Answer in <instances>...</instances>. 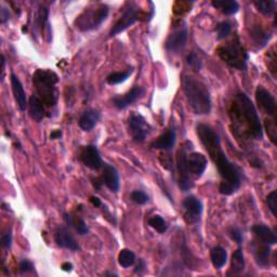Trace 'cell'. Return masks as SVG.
I'll list each match as a JSON object with an SVG mask.
<instances>
[{
    "label": "cell",
    "instance_id": "37",
    "mask_svg": "<svg viewBox=\"0 0 277 277\" xmlns=\"http://www.w3.org/2000/svg\"><path fill=\"white\" fill-rule=\"evenodd\" d=\"M276 119H272V120H266L265 121V129L267 135H269L270 139L272 140V142L276 143V139H277V129H276V123H275Z\"/></svg>",
    "mask_w": 277,
    "mask_h": 277
},
{
    "label": "cell",
    "instance_id": "3",
    "mask_svg": "<svg viewBox=\"0 0 277 277\" xmlns=\"http://www.w3.org/2000/svg\"><path fill=\"white\" fill-rule=\"evenodd\" d=\"M183 90L189 108L196 115H207L211 111V98L206 86L190 76H184Z\"/></svg>",
    "mask_w": 277,
    "mask_h": 277
},
{
    "label": "cell",
    "instance_id": "40",
    "mask_svg": "<svg viewBox=\"0 0 277 277\" xmlns=\"http://www.w3.org/2000/svg\"><path fill=\"white\" fill-rule=\"evenodd\" d=\"M0 243H2V246L4 248H6V249H9V248L11 247V245H12V235H11L10 231L3 234L2 240H0Z\"/></svg>",
    "mask_w": 277,
    "mask_h": 277
},
{
    "label": "cell",
    "instance_id": "8",
    "mask_svg": "<svg viewBox=\"0 0 277 277\" xmlns=\"http://www.w3.org/2000/svg\"><path fill=\"white\" fill-rule=\"evenodd\" d=\"M187 40V26L185 23L178 24L166 40V49L171 53H179L184 49Z\"/></svg>",
    "mask_w": 277,
    "mask_h": 277
},
{
    "label": "cell",
    "instance_id": "38",
    "mask_svg": "<svg viewBox=\"0 0 277 277\" xmlns=\"http://www.w3.org/2000/svg\"><path fill=\"white\" fill-rule=\"evenodd\" d=\"M266 58H269V62H267V65H269V70L271 71L272 75L274 77H276V52L274 48L269 51V53L266 54Z\"/></svg>",
    "mask_w": 277,
    "mask_h": 277
},
{
    "label": "cell",
    "instance_id": "35",
    "mask_svg": "<svg viewBox=\"0 0 277 277\" xmlns=\"http://www.w3.org/2000/svg\"><path fill=\"white\" fill-rule=\"evenodd\" d=\"M186 62L190 69L195 72H199L202 70V61H200L199 56L195 52H190L186 56Z\"/></svg>",
    "mask_w": 277,
    "mask_h": 277
},
{
    "label": "cell",
    "instance_id": "4",
    "mask_svg": "<svg viewBox=\"0 0 277 277\" xmlns=\"http://www.w3.org/2000/svg\"><path fill=\"white\" fill-rule=\"evenodd\" d=\"M59 76L50 70H37L33 75L34 87L39 95V99L47 106H54L58 102L59 91L56 83Z\"/></svg>",
    "mask_w": 277,
    "mask_h": 277
},
{
    "label": "cell",
    "instance_id": "25",
    "mask_svg": "<svg viewBox=\"0 0 277 277\" xmlns=\"http://www.w3.org/2000/svg\"><path fill=\"white\" fill-rule=\"evenodd\" d=\"M250 37L254 45H257L261 49L271 39V33L266 32L264 28L259 25H254L250 30Z\"/></svg>",
    "mask_w": 277,
    "mask_h": 277
},
{
    "label": "cell",
    "instance_id": "34",
    "mask_svg": "<svg viewBox=\"0 0 277 277\" xmlns=\"http://www.w3.org/2000/svg\"><path fill=\"white\" fill-rule=\"evenodd\" d=\"M216 31H217L219 39H224V38H226L232 32V23L227 21L219 23L217 25Z\"/></svg>",
    "mask_w": 277,
    "mask_h": 277
},
{
    "label": "cell",
    "instance_id": "29",
    "mask_svg": "<svg viewBox=\"0 0 277 277\" xmlns=\"http://www.w3.org/2000/svg\"><path fill=\"white\" fill-rule=\"evenodd\" d=\"M245 269V259L243 249L240 247L236 251H234L231 259V271L233 274H241Z\"/></svg>",
    "mask_w": 277,
    "mask_h": 277
},
{
    "label": "cell",
    "instance_id": "20",
    "mask_svg": "<svg viewBox=\"0 0 277 277\" xmlns=\"http://www.w3.org/2000/svg\"><path fill=\"white\" fill-rule=\"evenodd\" d=\"M176 131L175 129H168L162 135H160L154 142H152L151 146L155 150L168 151L173 148L176 143Z\"/></svg>",
    "mask_w": 277,
    "mask_h": 277
},
{
    "label": "cell",
    "instance_id": "1",
    "mask_svg": "<svg viewBox=\"0 0 277 277\" xmlns=\"http://www.w3.org/2000/svg\"><path fill=\"white\" fill-rule=\"evenodd\" d=\"M197 136L203 143L210 158L216 164L219 175L221 177L219 190L222 195H232L241 186V173L235 164L228 160L222 150L220 137L215 130L205 123H199L196 127Z\"/></svg>",
    "mask_w": 277,
    "mask_h": 277
},
{
    "label": "cell",
    "instance_id": "17",
    "mask_svg": "<svg viewBox=\"0 0 277 277\" xmlns=\"http://www.w3.org/2000/svg\"><path fill=\"white\" fill-rule=\"evenodd\" d=\"M103 183L108 186L112 192L117 193L119 190L120 182H119V175L116 168L109 164L103 165Z\"/></svg>",
    "mask_w": 277,
    "mask_h": 277
},
{
    "label": "cell",
    "instance_id": "47",
    "mask_svg": "<svg viewBox=\"0 0 277 277\" xmlns=\"http://www.w3.org/2000/svg\"><path fill=\"white\" fill-rule=\"evenodd\" d=\"M62 137V132L59 131V130H55L51 133V139L52 140H55V139H59Z\"/></svg>",
    "mask_w": 277,
    "mask_h": 277
},
{
    "label": "cell",
    "instance_id": "5",
    "mask_svg": "<svg viewBox=\"0 0 277 277\" xmlns=\"http://www.w3.org/2000/svg\"><path fill=\"white\" fill-rule=\"evenodd\" d=\"M218 54L221 60L231 68L240 71L246 70L247 61L249 56H248V53L243 47L238 36H235L228 44L220 47L218 49Z\"/></svg>",
    "mask_w": 277,
    "mask_h": 277
},
{
    "label": "cell",
    "instance_id": "9",
    "mask_svg": "<svg viewBox=\"0 0 277 277\" xmlns=\"http://www.w3.org/2000/svg\"><path fill=\"white\" fill-rule=\"evenodd\" d=\"M177 168L179 173V184L180 187L184 192H187L188 189L193 187L192 179H190V174L187 166V154L186 148L183 146L181 147L177 155Z\"/></svg>",
    "mask_w": 277,
    "mask_h": 277
},
{
    "label": "cell",
    "instance_id": "48",
    "mask_svg": "<svg viewBox=\"0 0 277 277\" xmlns=\"http://www.w3.org/2000/svg\"><path fill=\"white\" fill-rule=\"evenodd\" d=\"M102 184H103V182H101V180H100V179H95V180H93V185H94V187L97 188V189H100Z\"/></svg>",
    "mask_w": 277,
    "mask_h": 277
},
{
    "label": "cell",
    "instance_id": "10",
    "mask_svg": "<svg viewBox=\"0 0 277 277\" xmlns=\"http://www.w3.org/2000/svg\"><path fill=\"white\" fill-rule=\"evenodd\" d=\"M129 132L133 141L143 143L151 132V127L144 117L133 114L129 118Z\"/></svg>",
    "mask_w": 277,
    "mask_h": 277
},
{
    "label": "cell",
    "instance_id": "14",
    "mask_svg": "<svg viewBox=\"0 0 277 277\" xmlns=\"http://www.w3.org/2000/svg\"><path fill=\"white\" fill-rule=\"evenodd\" d=\"M55 243L59 247L65 248L72 251L79 250V245L76 242L75 237L72 235L71 231L65 226H59L55 232Z\"/></svg>",
    "mask_w": 277,
    "mask_h": 277
},
{
    "label": "cell",
    "instance_id": "43",
    "mask_svg": "<svg viewBox=\"0 0 277 277\" xmlns=\"http://www.w3.org/2000/svg\"><path fill=\"white\" fill-rule=\"evenodd\" d=\"M11 18V13L10 11H9V9L6 8V7H2V9H0V20H2V23L5 24L7 22L10 21Z\"/></svg>",
    "mask_w": 277,
    "mask_h": 277
},
{
    "label": "cell",
    "instance_id": "33",
    "mask_svg": "<svg viewBox=\"0 0 277 277\" xmlns=\"http://www.w3.org/2000/svg\"><path fill=\"white\" fill-rule=\"evenodd\" d=\"M148 225L152 226L154 230H156L160 234H164L168 228L165 219L160 216H153L152 218H150Z\"/></svg>",
    "mask_w": 277,
    "mask_h": 277
},
{
    "label": "cell",
    "instance_id": "21",
    "mask_svg": "<svg viewBox=\"0 0 277 277\" xmlns=\"http://www.w3.org/2000/svg\"><path fill=\"white\" fill-rule=\"evenodd\" d=\"M100 120V113L97 110H87L83 112L82 115L79 118V127L83 131L92 130L98 121Z\"/></svg>",
    "mask_w": 277,
    "mask_h": 277
},
{
    "label": "cell",
    "instance_id": "19",
    "mask_svg": "<svg viewBox=\"0 0 277 277\" xmlns=\"http://www.w3.org/2000/svg\"><path fill=\"white\" fill-rule=\"evenodd\" d=\"M251 231L255 235L257 240L259 243L266 244L269 246H273L277 243V237L275 233L264 224H255L251 227Z\"/></svg>",
    "mask_w": 277,
    "mask_h": 277
},
{
    "label": "cell",
    "instance_id": "31",
    "mask_svg": "<svg viewBox=\"0 0 277 277\" xmlns=\"http://www.w3.org/2000/svg\"><path fill=\"white\" fill-rule=\"evenodd\" d=\"M253 5L258 9V11L261 12L265 16H271L276 11V2L269 0V2H254Z\"/></svg>",
    "mask_w": 277,
    "mask_h": 277
},
{
    "label": "cell",
    "instance_id": "22",
    "mask_svg": "<svg viewBox=\"0 0 277 277\" xmlns=\"http://www.w3.org/2000/svg\"><path fill=\"white\" fill-rule=\"evenodd\" d=\"M45 106L42 101L36 97V95H32L28 101V114L35 121L39 122L45 117Z\"/></svg>",
    "mask_w": 277,
    "mask_h": 277
},
{
    "label": "cell",
    "instance_id": "6",
    "mask_svg": "<svg viewBox=\"0 0 277 277\" xmlns=\"http://www.w3.org/2000/svg\"><path fill=\"white\" fill-rule=\"evenodd\" d=\"M110 9L106 5H95L86 8L74 22L75 27L80 32H89L98 28L108 18Z\"/></svg>",
    "mask_w": 277,
    "mask_h": 277
},
{
    "label": "cell",
    "instance_id": "18",
    "mask_svg": "<svg viewBox=\"0 0 277 277\" xmlns=\"http://www.w3.org/2000/svg\"><path fill=\"white\" fill-rule=\"evenodd\" d=\"M11 87H12V92L14 95L15 102L17 104L18 109L21 111H26L28 108V102L26 99V93L24 91L23 84L20 81V79L17 78V76L15 74H11Z\"/></svg>",
    "mask_w": 277,
    "mask_h": 277
},
{
    "label": "cell",
    "instance_id": "23",
    "mask_svg": "<svg viewBox=\"0 0 277 277\" xmlns=\"http://www.w3.org/2000/svg\"><path fill=\"white\" fill-rule=\"evenodd\" d=\"M253 253L255 262L260 266H267L270 263V254H271V248L266 244H255L253 246Z\"/></svg>",
    "mask_w": 277,
    "mask_h": 277
},
{
    "label": "cell",
    "instance_id": "24",
    "mask_svg": "<svg viewBox=\"0 0 277 277\" xmlns=\"http://www.w3.org/2000/svg\"><path fill=\"white\" fill-rule=\"evenodd\" d=\"M48 15H49V10H48L47 7L39 6L37 8L34 14V34L36 33L38 35L42 33L48 21Z\"/></svg>",
    "mask_w": 277,
    "mask_h": 277
},
{
    "label": "cell",
    "instance_id": "7",
    "mask_svg": "<svg viewBox=\"0 0 277 277\" xmlns=\"http://www.w3.org/2000/svg\"><path fill=\"white\" fill-rule=\"evenodd\" d=\"M140 18V9L135 4H129L128 7L125 9V11L118 18V21L115 23L111 30L110 36H116L121 32L126 31L128 27L135 24Z\"/></svg>",
    "mask_w": 277,
    "mask_h": 277
},
{
    "label": "cell",
    "instance_id": "11",
    "mask_svg": "<svg viewBox=\"0 0 277 277\" xmlns=\"http://www.w3.org/2000/svg\"><path fill=\"white\" fill-rule=\"evenodd\" d=\"M183 215L185 221L189 224H195L199 221L200 216L203 214V204L195 196L185 198L182 203Z\"/></svg>",
    "mask_w": 277,
    "mask_h": 277
},
{
    "label": "cell",
    "instance_id": "30",
    "mask_svg": "<svg viewBox=\"0 0 277 277\" xmlns=\"http://www.w3.org/2000/svg\"><path fill=\"white\" fill-rule=\"evenodd\" d=\"M136 262V254L132 250L130 249H122L120 250L118 254V263L120 266L125 267H130Z\"/></svg>",
    "mask_w": 277,
    "mask_h": 277
},
{
    "label": "cell",
    "instance_id": "26",
    "mask_svg": "<svg viewBox=\"0 0 277 277\" xmlns=\"http://www.w3.org/2000/svg\"><path fill=\"white\" fill-rule=\"evenodd\" d=\"M211 5L225 15H232L240 10V5L235 0H214Z\"/></svg>",
    "mask_w": 277,
    "mask_h": 277
},
{
    "label": "cell",
    "instance_id": "42",
    "mask_svg": "<svg viewBox=\"0 0 277 277\" xmlns=\"http://www.w3.org/2000/svg\"><path fill=\"white\" fill-rule=\"evenodd\" d=\"M18 269H20L21 273L25 274V273H31V272H34V264L28 261V260H23L21 263H20V266H18Z\"/></svg>",
    "mask_w": 277,
    "mask_h": 277
},
{
    "label": "cell",
    "instance_id": "27",
    "mask_svg": "<svg viewBox=\"0 0 277 277\" xmlns=\"http://www.w3.org/2000/svg\"><path fill=\"white\" fill-rule=\"evenodd\" d=\"M210 259L216 269L220 270L225 265L227 261V252L221 246H217L210 252Z\"/></svg>",
    "mask_w": 277,
    "mask_h": 277
},
{
    "label": "cell",
    "instance_id": "15",
    "mask_svg": "<svg viewBox=\"0 0 277 277\" xmlns=\"http://www.w3.org/2000/svg\"><path fill=\"white\" fill-rule=\"evenodd\" d=\"M143 92H144V89L142 87H139V86H136V87H133L126 94L118 95V97L114 98L113 99L114 106L117 108L118 110H125L135 103L143 94Z\"/></svg>",
    "mask_w": 277,
    "mask_h": 277
},
{
    "label": "cell",
    "instance_id": "2",
    "mask_svg": "<svg viewBox=\"0 0 277 277\" xmlns=\"http://www.w3.org/2000/svg\"><path fill=\"white\" fill-rule=\"evenodd\" d=\"M230 116L235 133L243 139L261 140L263 128L251 100L245 93H237L232 102Z\"/></svg>",
    "mask_w": 277,
    "mask_h": 277
},
{
    "label": "cell",
    "instance_id": "13",
    "mask_svg": "<svg viewBox=\"0 0 277 277\" xmlns=\"http://www.w3.org/2000/svg\"><path fill=\"white\" fill-rule=\"evenodd\" d=\"M80 160L84 166L90 169L98 170L103 166V161L100 155V152L97 146L87 145L80 152Z\"/></svg>",
    "mask_w": 277,
    "mask_h": 277
},
{
    "label": "cell",
    "instance_id": "36",
    "mask_svg": "<svg viewBox=\"0 0 277 277\" xmlns=\"http://www.w3.org/2000/svg\"><path fill=\"white\" fill-rule=\"evenodd\" d=\"M130 198L133 203L138 205H145L148 202V196L143 190H133L130 194Z\"/></svg>",
    "mask_w": 277,
    "mask_h": 277
},
{
    "label": "cell",
    "instance_id": "39",
    "mask_svg": "<svg viewBox=\"0 0 277 277\" xmlns=\"http://www.w3.org/2000/svg\"><path fill=\"white\" fill-rule=\"evenodd\" d=\"M266 203L271 210L272 215L274 217H276V208H277V192L276 190H273V192L266 197Z\"/></svg>",
    "mask_w": 277,
    "mask_h": 277
},
{
    "label": "cell",
    "instance_id": "28",
    "mask_svg": "<svg viewBox=\"0 0 277 277\" xmlns=\"http://www.w3.org/2000/svg\"><path fill=\"white\" fill-rule=\"evenodd\" d=\"M64 220H65V222L68 223L70 226L74 227L76 230V232H77L79 235L88 234L89 227L87 226V224H86V222L83 221L82 219L77 218V217H74L72 215L65 214L64 215Z\"/></svg>",
    "mask_w": 277,
    "mask_h": 277
},
{
    "label": "cell",
    "instance_id": "41",
    "mask_svg": "<svg viewBox=\"0 0 277 277\" xmlns=\"http://www.w3.org/2000/svg\"><path fill=\"white\" fill-rule=\"evenodd\" d=\"M230 235L233 241H235L238 245H241L243 243V234L241 232L240 228L237 227H232L230 231Z\"/></svg>",
    "mask_w": 277,
    "mask_h": 277
},
{
    "label": "cell",
    "instance_id": "16",
    "mask_svg": "<svg viewBox=\"0 0 277 277\" xmlns=\"http://www.w3.org/2000/svg\"><path fill=\"white\" fill-rule=\"evenodd\" d=\"M187 166L189 174L199 178L202 177L207 168V158L202 153H190L187 156Z\"/></svg>",
    "mask_w": 277,
    "mask_h": 277
},
{
    "label": "cell",
    "instance_id": "44",
    "mask_svg": "<svg viewBox=\"0 0 277 277\" xmlns=\"http://www.w3.org/2000/svg\"><path fill=\"white\" fill-rule=\"evenodd\" d=\"M90 202H91V203H92V205H93V206H95V207H101V206H102V203H101L100 198L95 197V196H92V197L90 198Z\"/></svg>",
    "mask_w": 277,
    "mask_h": 277
},
{
    "label": "cell",
    "instance_id": "45",
    "mask_svg": "<svg viewBox=\"0 0 277 277\" xmlns=\"http://www.w3.org/2000/svg\"><path fill=\"white\" fill-rule=\"evenodd\" d=\"M62 269L65 272H71L73 270V264L70 262H65L62 264Z\"/></svg>",
    "mask_w": 277,
    "mask_h": 277
},
{
    "label": "cell",
    "instance_id": "12",
    "mask_svg": "<svg viewBox=\"0 0 277 277\" xmlns=\"http://www.w3.org/2000/svg\"><path fill=\"white\" fill-rule=\"evenodd\" d=\"M255 100L259 106L271 116L273 119H276V113H277V105L276 100L271 94V92L267 91L262 86H259L255 90Z\"/></svg>",
    "mask_w": 277,
    "mask_h": 277
},
{
    "label": "cell",
    "instance_id": "32",
    "mask_svg": "<svg viewBox=\"0 0 277 277\" xmlns=\"http://www.w3.org/2000/svg\"><path fill=\"white\" fill-rule=\"evenodd\" d=\"M133 70L130 69L126 72H116V73H112L111 75L108 76V82L110 84H118V83H121L123 81H126L129 77H130V75L132 74Z\"/></svg>",
    "mask_w": 277,
    "mask_h": 277
},
{
    "label": "cell",
    "instance_id": "46",
    "mask_svg": "<svg viewBox=\"0 0 277 277\" xmlns=\"http://www.w3.org/2000/svg\"><path fill=\"white\" fill-rule=\"evenodd\" d=\"M6 69V59H5V55H3V60H2V81L4 80V77H5V70Z\"/></svg>",
    "mask_w": 277,
    "mask_h": 277
}]
</instances>
